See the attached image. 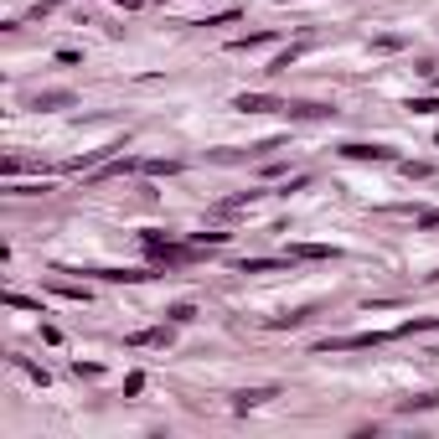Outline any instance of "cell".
I'll return each mask as SVG.
<instances>
[{
  "instance_id": "cell-6",
  "label": "cell",
  "mask_w": 439,
  "mask_h": 439,
  "mask_svg": "<svg viewBox=\"0 0 439 439\" xmlns=\"http://www.w3.org/2000/svg\"><path fill=\"white\" fill-rule=\"evenodd\" d=\"M57 104H73V94H41L36 109H57Z\"/></svg>"
},
{
  "instance_id": "cell-9",
  "label": "cell",
  "mask_w": 439,
  "mask_h": 439,
  "mask_svg": "<svg viewBox=\"0 0 439 439\" xmlns=\"http://www.w3.org/2000/svg\"><path fill=\"white\" fill-rule=\"evenodd\" d=\"M419 223H424V228H434V223H439V212H424V217H419Z\"/></svg>"
},
{
  "instance_id": "cell-3",
  "label": "cell",
  "mask_w": 439,
  "mask_h": 439,
  "mask_svg": "<svg viewBox=\"0 0 439 439\" xmlns=\"http://www.w3.org/2000/svg\"><path fill=\"white\" fill-rule=\"evenodd\" d=\"M269 398H274V388H248V393H238V408H258Z\"/></svg>"
},
{
  "instance_id": "cell-8",
  "label": "cell",
  "mask_w": 439,
  "mask_h": 439,
  "mask_svg": "<svg viewBox=\"0 0 439 439\" xmlns=\"http://www.w3.org/2000/svg\"><path fill=\"white\" fill-rule=\"evenodd\" d=\"M408 109H413V114H434V109H439V99H413Z\"/></svg>"
},
{
  "instance_id": "cell-4",
  "label": "cell",
  "mask_w": 439,
  "mask_h": 439,
  "mask_svg": "<svg viewBox=\"0 0 439 439\" xmlns=\"http://www.w3.org/2000/svg\"><path fill=\"white\" fill-rule=\"evenodd\" d=\"M336 248H326V243H300V248H290V258H331Z\"/></svg>"
},
{
  "instance_id": "cell-1",
  "label": "cell",
  "mask_w": 439,
  "mask_h": 439,
  "mask_svg": "<svg viewBox=\"0 0 439 439\" xmlns=\"http://www.w3.org/2000/svg\"><path fill=\"white\" fill-rule=\"evenodd\" d=\"M341 156H351V161H393V150L388 145H341Z\"/></svg>"
},
{
  "instance_id": "cell-7",
  "label": "cell",
  "mask_w": 439,
  "mask_h": 439,
  "mask_svg": "<svg viewBox=\"0 0 439 439\" xmlns=\"http://www.w3.org/2000/svg\"><path fill=\"white\" fill-rule=\"evenodd\" d=\"M263 269H274V258H248L243 263V274H263Z\"/></svg>"
},
{
  "instance_id": "cell-5",
  "label": "cell",
  "mask_w": 439,
  "mask_h": 439,
  "mask_svg": "<svg viewBox=\"0 0 439 439\" xmlns=\"http://www.w3.org/2000/svg\"><path fill=\"white\" fill-rule=\"evenodd\" d=\"M171 341V331H140L135 336V346H166Z\"/></svg>"
},
{
  "instance_id": "cell-2",
  "label": "cell",
  "mask_w": 439,
  "mask_h": 439,
  "mask_svg": "<svg viewBox=\"0 0 439 439\" xmlns=\"http://www.w3.org/2000/svg\"><path fill=\"white\" fill-rule=\"evenodd\" d=\"M238 109H243V114H269V109H284V104L269 99V94H243V99H238Z\"/></svg>"
}]
</instances>
